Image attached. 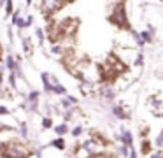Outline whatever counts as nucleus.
Segmentation results:
<instances>
[{
	"mask_svg": "<svg viewBox=\"0 0 163 158\" xmlns=\"http://www.w3.org/2000/svg\"><path fill=\"white\" fill-rule=\"evenodd\" d=\"M32 4H34V0H25V5H27V7H30Z\"/></svg>",
	"mask_w": 163,
	"mask_h": 158,
	"instance_id": "13",
	"label": "nucleus"
},
{
	"mask_svg": "<svg viewBox=\"0 0 163 158\" xmlns=\"http://www.w3.org/2000/svg\"><path fill=\"white\" fill-rule=\"evenodd\" d=\"M67 125H60V127H56V134H60V135H63V134H67Z\"/></svg>",
	"mask_w": 163,
	"mask_h": 158,
	"instance_id": "10",
	"label": "nucleus"
},
{
	"mask_svg": "<svg viewBox=\"0 0 163 158\" xmlns=\"http://www.w3.org/2000/svg\"><path fill=\"white\" fill-rule=\"evenodd\" d=\"M4 11H5V16L11 18L12 13H14V0H5V4H4Z\"/></svg>",
	"mask_w": 163,
	"mask_h": 158,
	"instance_id": "6",
	"label": "nucleus"
},
{
	"mask_svg": "<svg viewBox=\"0 0 163 158\" xmlns=\"http://www.w3.org/2000/svg\"><path fill=\"white\" fill-rule=\"evenodd\" d=\"M39 13L42 14V18H53V16H58L62 11H63L67 5H65L62 0H39Z\"/></svg>",
	"mask_w": 163,
	"mask_h": 158,
	"instance_id": "2",
	"label": "nucleus"
},
{
	"mask_svg": "<svg viewBox=\"0 0 163 158\" xmlns=\"http://www.w3.org/2000/svg\"><path fill=\"white\" fill-rule=\"evenodd\" d=\"M139 35H140V39H142V42L144 44H153L154 42V35H153L151 32H147V30H140Z\"/></svg>",
	"mask_w": 163,
	"mask_h": 158,
	"instance_id": "5",
	"label": "nucleus"
},
{
	"mask_svg": "<svg viewBox=\"0 0 163 158\" xmlns=\"http://www.w3.org/2000/svg\"><path fill=\"white\" fill-rule=\"evenodd\" d=\"M146 30H147V32H151V34H153V35L156 37V28H154V27H153V25H151V23H149V25H147V28H146Z\"/></svg>",
	"mask_w": 163,
	"mask_h": 158,
	"instance_id": "11",
	"label": "nucleus"
},
{
	"mask_svg": "<svg viewBox=\"0 0 163 158\" xmlns=\"http://www.w3.org/2000/svg\"><path fill=\"white\" fill-rule=\"evenodd\" d=\"M133 65L135 67H142V65H144V53H142V51H137V53H135Z\"/></svg>",
	"mask_w": 163,
	"mask_h": 158,
	"instance_id": "7",
	"label": "nucleus"
},
{
	"mask_svg": "<svg viewBox=\"0 0 163 158\" xmlns=\"http://www.w3.org/2000/svg\"><path fill=\"white\" fill-rule=\"evenodd\" d=\"M107 21L112 27L119 30V32H130L133 28L132 21L128 18L126 11V2H119V0H107Z\"/></svg>",
	"mask_w": 163,
	"mask_h": 158,
	"instance_id": "1",
	"label": "nucleus"
},
{
	"mask_svg": "<svg viewBox=\"0 0 163 158\" xmlns=\"http://www.w3.org/2000/svg\"><path fill=\"white\" fill-rule=\"evenodd\" d=\"M34 34H35L37 44H39V46H44V42H46V34H44L42 27H34Z\"/></svg>",
	"mask_w": 163,
	"mask_h": 158,
	"instance_id": "4",
	"label": "nucleus"
},
{
	"mask_svg": "<svg viewBox=\"0 0 163 158\" xmlns=\"http://www.w3.org/2000/svg\"><path fill=\"white\" fill-rule=\"evenodd\" d=\"M158 2H161V4H163V0H158Z\"/></svg>",
	"mask_w": 163,
	"mask_h": 158,
	"instance_id": "15",
	"label": "nucleus"
},
{
	"mask_svg": "<svg viewBox=\"0 0 163 158\" xmlns=\"http://www.w3.org/2000/svg\"><path fill=\"white\" fill-rule=\"evenodd\" d=\"M34 21H35V18H34V14H27V16H25V23H27V28H30V27H34Z\"/></svg>",
	"mask_w": 163,
	"mask_h": 158,
	"instance_id": "9",
	"label": "nucleus"
},
{
	"mask_svg": "<svg viewBox=\"0 0 163 158\" xmlns=\"http://www.w3.org/2000/svg\"><path fill=\"white\" fill-rule=\"evenodd\" d=\"M5 32H7L9 42H14V27H12V25H7V27H5Z\"/></svg>",
	"mask_w": 163,
	"mask_h": 158,
	"instance_id": "8",
	"label": "nucleus"
},
{
	"mask_svg": "<svg viewBox=\"0 0 163 158\" xmlns=\"http://www.w3.org/2000/svg\"><path fill=\"white\" fill-rule=\"evenodd\" d=\"M119 2H126V0H119Z\"/></svg>",
	"mask_w": 163,
	"mask_h": 158,
	"instance_id": "14",
	"label": "nucleus"
},
{
	"mask_svg": "<svg viewBox=\"0 0 163 158\" xmlns=\"http://www.w3.org/2000/svg\"><path fill=\"white\" fill-rule=\"evenodd\" d=\"M42 125H44V128H49V127H51V120H48V118H46V120L42 121Z\"/></svg>",
	"mask_w": 163,
	"mask_h": 158,
	"instance_id": "12",
	"label": "nucleus"
},
{
	"mask_svg": "<svg viewBox=\"0 0 163 158\" xmlns=\"http://www.w3.org/2000/svg\"><path fill=\"white\" fill-rule=\"evenodd\" d=\"M21 48H23V53H25V56H27V58H30L32 55H34L35 48H34V42H32L30 35L21 37Z\"/></svg>",
	"mask_w": 163,
	"mask_h": 158,
	"instance_id": "3",
	"label": "nucleus"
}]
</instances>
